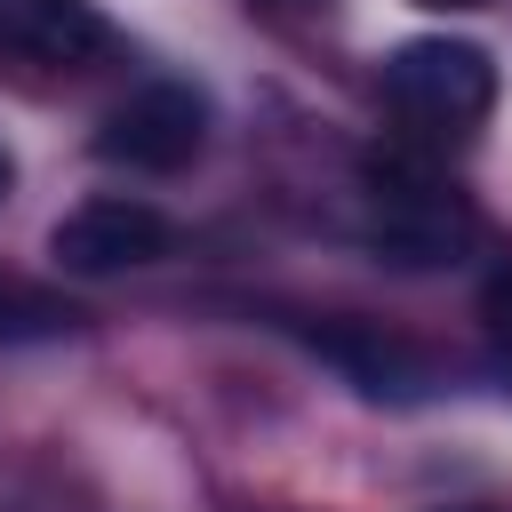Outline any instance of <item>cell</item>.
I'll list each match as a JSON object with an SVG mask.
<instances>
[{"instance_id": "obj_1", "label": "cell", "mask_w": 512, "mask_h": 512, "mask_svg": "<svg viewBox=\"0 0 512 512\" xmlns=\"http://www.w3.org/2000/svg\"><path fill=\"white\" fill-rule=\"evenodd\" d=\"M360 240L392 264H456L480 240V216L432 168V152L392 144V152L360 160Z\"/></svg>"}, {"instance_id": "obj_2", "label": "cell", "mask_w": 512, "mask_h": 512, "mask_svg": "<svg viewBox=\"0 0 512 512\" xmlns=\"http://www.w3.org/2000/svg\"><path fill=\"white\" fill-rule=\"evenodd\" d=\"M384 88V112L400 120V136L416 152H440V144H464L488 128L496 112V56L480 40H456V32H424V40H400L376 72Z\"/></svg>"}, {"instance_id": "obj_8", "label": "cell", "mask_w": 512, "mask_h": 512, "mask_svg": "<svg viewBox=\"0 0 512 512\" xmlns=\"http://www.w3.org/2000/svg\"><path fill=\"white\" fill-rule=\"evenodd\" d=\"M480 328H488V360H496V376L512 384V256L488 272V288H480Z\"/></svg>"}, {"instance_id": "obj_7", "label": "cell", "mask_w": 512, "mask_h": 512, "mask_svg": "<svg viewBox=\"0 0 512 512\" xmlns=\"http://www.w3.org/2000/svg\"><path fill=\"white\" fill-rule=\"evenodd\" d=\"M64 328H72V304L64 296L0 272V344H40V336H64Z\"/></svg>"}, {"instance_id": "obj_6", "label": "cell", "mask_w": 512, "mask_h": 512, "mask_svg": "<svg viewBox=\"0 0 512 512\" xmlns=\"http://www.w3.org/2000/svg\"><path fill=\"white\" fill-rule=\"evenodd\" d=\"M104 16L96 0H0V56L24 64H88L104 48Z\"/></svg>"}, {"instance_id": "obj_3", "label": "cell", "mask_w": 512, "mask_h": 512, "mask_svg": "<svg viewBox=\"0 0 512 512\" xmlns=\"http://www.w3.org/2000/svg\"><path fill=\"white\" fill-rule=\"evenodd\" d=\"M200 144H208V96L192 80H144L96 128V160L136 168V176H168V168L200 160Z\"/></svg>"}, {"instance_id": "obj_9", "label": "cell", "mask_w": 512, "mask_h": 512, "mask_svg": "<svg viewBox=\"0 0 512 512\" xmlns=\"http://www.w3.org/2000/svg\"><path fill=\"white\" fill-rule=\"evenodd\" d=\"M8 184H16V160H8V152H0V200H8Z\"/></svg>"}, {"instance_id": "obj_12", "label": "cell", "mask_w": 512, "mask_h": 512, "mask_svg": "<svg viewBox=\"0 0 512 512\" xmlns=\"http://www.w3.org/2000/svg\"><path fill=\"white\" fill-rule=\"evenodd\" d=\"M280 8H320V0H280Z\"/></svg>"}, {"instance_id": "obj_4", "label": "cell", "mask_w": 512, "mask_h": 512, "mask_svg": "<svg viewBox=\"0 0 512 512\" xmlns=\"http://www.w3.org/2000/svg\"><path fill=\"white\" fill-rule=\"evenodd\" d=\"M168 216L152 200H128V192H104V200H80L56 232H48V256L72 272V280H112V272H136L152 256H168Z\"/></svg>"}, {"instance_id": "obj_11", "label": "cell", "mask_w": 512, "mask_h": 512, "mask_svg": "<svg viewBox=\"0 0 512 512\" xmlns=\"http://www.w3.org/2000/svg\"><path fill=\"white\" fill-rule=\"evenodd\" d=\"M440 512H488V504H440Z\"/></svg>"}, {"instance_id": "obj_5", "label": "cell", "mask_w": 512, "mask_h": 512, "mask_svg": "<svg viewBox=\"0 0 512 512\" xmlns=\"http://www.w3.org/2000/svg\"><path fill=\"white\" fill-rule=\"evenodd\" d=\"M304 336H312V352L336 360L368 400H416V392L432 384L424 352L400 344V336H384V328H368V320H320V328H304Z\"/></svg>"}, {"instance_id": "obj_10", "label": "cell", "mask_w": 512, "mask_h": 512, "mask_svg": "<svg viewBox=\"0 0 512 512\" xmlns=\"http://www.w3.org/2000/svg\"><path fill=\"white\" fill-rule=\"evenodd\" d=\"M416 8H480V0H416Z\"/></svg>"}]
</instances>
